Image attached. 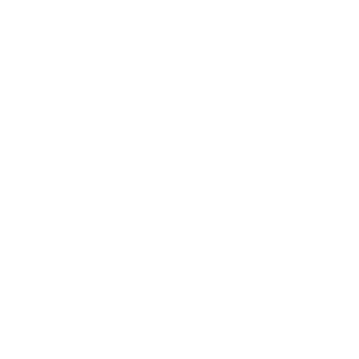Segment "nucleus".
<instances>
[]
</instances>
